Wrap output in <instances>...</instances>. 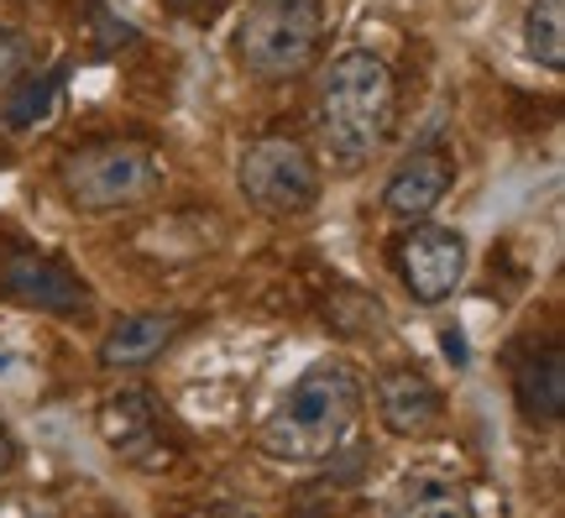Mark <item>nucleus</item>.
Masks as SVG:
<instances>
[{"instance_id": "1", "label": "nucleus", "mask_w": 565, "mask_h": 518, "mask_svg": "<svg viewBox=\"0 0 565 518\" xmlns=\"http://www.w3.org/2000/svg\"><path fill=\"white\" fill-rule=\"evenodd\" d=\"M366 409V382L356 367L345 361H320L309 367L288 399L263 419L257 430V451L267 461H282V466H320V461H335L351 445L356 424H362Z\"/></svg>"}, {"instance_id": "2", "label": "nucleus", "mask_w": 565, "mask_h": 518, "mask_svg": "<svg viewBox=\"0 0 565 518\" xmlns=\"http://www.w3.org/2000/svg\"><path fill=\"white\" fill-rule=\"evenodd\" d=\"M398 120V80L372 47H351L324 68L315 89V137L341 173L377 158Z\"/></svg>"}, {"instance_id": "3", "label": "nucleus", "mask_w": 565, "mask_h": 518, "mask_svg": "<svg viewBox=\"0 0 565 518\" xmlns=\"http://www.w3.org/2000/svg\"><path fill=\"white\" fill-rule=\"evenodd\" d=\"M162 158L147 141H84L74 152L58 158V189L63 200L84 210V215H116V210H137V204L158 200L162 189Z\"/></svg>"}, {"instance_id": "4", "label": "nucleus", "mask_w": 565, "mask_h": 518, "mask_svg": "<svg viewBox=\"0 0 565 518\" xmlns=\"http://www.w3.org/2000/svg\"><path fill=\"white\" fill-rule=\"evenodd\" d=\"M324 47V11L315 0H257L236 21L231 53L252 80L288 84L303 80Z\"/></svg>"}, {"instance_id": "5", "label": "nucleus", "mask_w": 565, "mask_h": 518, "mask_svg": "<svg viewBox=\"0 0 565 518\" xmlns=\"http://www.w3.org/2000/svg\"><path fill=\"white\" fill-rule=\"evenodd\" d=\"M236 183L252 210H263L273 220H294V215H309L324 194V179H320V162L315 152L294 137H263L246 147L242 168H236Z\"/></svg>"}, {"instance_id": "6", "label": "nucleus", "mask_w": 565, "mask_h": 518, "mask_svg": "<svg viewBox=\"0 0 565 518\" xmlns=\"http://www.w3.org/2000/svg\"><path fill=\"white\" fill-rule=\"evenodd\" d=\"M0 294L11 304L42 309L58 319H84L95 315V288L53 252L21 246V241H0Z\"/></svg>"}, {"instance_id": "7", "label": "nucleus", "mask_w": 565, "mask_h": 518, "mask_svg": "<svg viewBox=\"0 0 565 518\" xmlns=\"http://www.w3.org/2000/svg\"><path fill=\"white\" fill-rule=\"evenodd\" d=\"M466 236L456 225L408 220V231L393 241V267L404 278L414 304H445L466 278Z\"/></svg>"}, {"instance_id": "8", "label": "nucleus", "mask_w": 565, "mask_h": 518, "mask_svg": "<svg viewBox=\"0 0 565 518\" xmlns=\"http://www.w3.org/2000/svg\"><path fill=\"white\" fill-rule=\"evenodd\" d=\"M100 435L126 466H141V472H168L179 461V440L168 435L162 409L152 403V393H137V388H121L100 403Z\"/></svg>"}, {"instance_id": "9", "label": "nucleus", "mask_w": 565, "mask_h": 518, "mask_svg": "<svg viewBox=\"0 0 565 518\" xmlns=\"http://www.w3.org/2000/svg\"><path fill=\"white\" fill-rule=\"evenodd\" d=\"M372 399H377V419H383L387 435L419 440L445 419V393L424 378L419 367H387V372H377Z\"/></svg>"}, {"instance_id": "10", "label": "nucleus", "mask_w": 565, "mask_h": 518, "mask_svg": "<svg viewBox=\"0 0 565 518\" xmlns=\"http://www.w3.org/2000/svg\"><path fill=\"white\" fill-rule=\"evenodd\" d=\"M189 330V315L179 309H137V315L116 319L100 340V367L105 372H137L162 351H173V340Z\"/></svg>"}, {"instance_id": "11", "label": "nucleus", "mask_w": 565, "mask_h": 518, "mask_svg": "<svg viewBox=\"0 0 565 518\" xmlns=\"http://www.w3.org/2000/svg\"><path fill=\"white\" fill-rule=\"evenodd\" d=\"M450 183H456V162L445 147H419V152H408L398 168H393V179L383 189V204L387 215L398 220H424L440 210V200L450 194Z\"/></svg>"}, {"instance_id": "12", "label": "nucleus", "mask_w": 565, "mask_h": 518, "mask_svg": "<svg viewBox=\"0 0 565 518\" xmlns=\"http://www.w3.org/2000/svg\"><path fill=\"white\" fill-rule=\"evenodd\" d=\"M513 403L534 430H555L565 419V357L561 346H540L513 361Z\"/></svg>"}, {"instance_id": "13", "label": "nucleus", "mask_w": 565, "mask_h": 518, "mask_svg": "<svg viewBox=\"0 0 565 518\" xmlns=\"http://www.w3.org/2000/svg\"><path fill=\"white\" fill-rule=\"evenodd\" d=\"M63 80H68V63H58V68H47V74H21L11 89H6V126H17V131H32L38 120H47V110H53V101H58Z\"/></svg>"}, {"instance_id": "14", "label": "nucleus", "mask_w": 565, "mask_h": 518, "mask_svg": "<svg viewBox=\"0 0 565 518\" xmlns=\"http://www.w3.org/2000/svg\"><path fill=\"white\" fill-rule=\"evenodd\" d=\"M524 47L540 68L561 74L565 68V0H529Z\"/></svg>"}, {"instance_id": "15", "label": "nucleus", "mask_w": 565, "mask_h": 518, "mask_svg": "<svg viewBox=\"0 0 565 518\" xmlns=\"http://www.w3.org/2000/svg\"><path fill=\"white\" fill-rule=\"evenodd\" d=\"M393 508L419 518H450V514H471V498H466V487L456 477H408Z\"/></svg>"}, {"instance_id": "16", "label": "nucleus", "mask_w": 565, "mask_h": 518, "mask_svg": "<svg viewBox=\"0 0 565 518\" xmlns=\"http://www.w3.org/2000/svg\"><path fill=\"white\" fill-rule=\"evenodd\" d=\"M38 68V53H32V42L21 38V32H6L0 27V95L21 80V74H32Z\"/></svg>"}, {"instance_id": "17", "label": "nucleus", "mask_w": 565, "mask_h": 518, "mask_svg": "<svg viewBox=\"0 0 565 518\" xmlns=\"http://www.w3.org/2000/svg\"><path fill=\"white\" fill-rule=\"evenodd\" d=\"M89 11H95V59H110V53H121V47H131L137 42V27H126V21H116L110 11H105V0H89Z\"/></svg>"}, {"instance_id": "18", "label": "nucleus", "mask_w": 565, "mask_h": 518, "mask_svg": "<svg viewBox=\"0 0 565 518\" xmlns=\"http://www.w3.org/2000/svg\"><path fill=\"white\" fill-rule=\"evenodd\" d=\"M17 461H21V445H17V435H11V430L0 424V482H6V477H11V472H17Z\"/></svg>"}, {"instance_id": "19", "label": "nucleus", "mask_w": 565, "mask_h": 518, "mask_svg": "<svg viewBox=\"0 0 565 518\" xmlns=\"http://www.w3.org/2000/svg\"><path fill=\"white\" fill-rule=\"evenodd\" d=\"M168 11H179V17H210V11H221L225 0H162Z\"/></svg>"}, {"instance_id": "20", "label": "nucleus", "mask_w": 565, "mask_h": 518, "mask_svg": "<svg viewBox=\"0 0 565 518\" xmlns=\"http://www.w3.org/2000/svg\"><path fill=\"white\" fill-rule=\"evenodd\" d=\"M6 361H11V357H6V351H0V372H6Z\"/></svg>"}]
</instances>
